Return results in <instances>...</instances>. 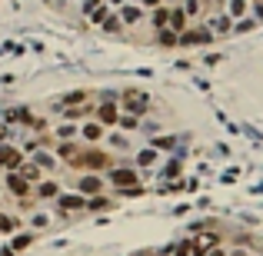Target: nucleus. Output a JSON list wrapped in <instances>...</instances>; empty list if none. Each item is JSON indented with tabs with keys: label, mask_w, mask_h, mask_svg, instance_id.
Here are the masks:
<instances>
[{
	"label": "nucleus",
	"mask_w": 263,
	"mask_h": 256,
	"mask_svg": "<svg viewBox=\"0 0 263 256\" xmlns=\"http://www.w3.org/2000/svg\"><path fill=\"white\" fill-rule=\"evenodd\" d=\"M117 127H120V130H137V117H130V113H120Z\"/></svg>",
	"instance_id": "nucleus-17"
},
{
	"label": "nucleus",
	"mask_w": 263,
	"mask_h": 256,
	"mask_svg": "<svg viewBox=\"0 0 263 256\" xmlns=\"http://www.w3.org/2000/svg\"><path fill=\"white\" fill-rule=\"evenodd\" d=\"M117 120H120V110L113 100H104V104L97 107V123L100 127H117Z\"/></svg>",
	"instance_id": "nucleus-7"
},
{
	"label": "nucleus",
	"mask_w": 263,
	"mask_h": 256,
	"mask_svg": "<svg viewBox=\"0 0 263 256\" xmlns=\"http://www.w3.org/2000/svg\"><path fill=\"white\" fill-rule=\"evenodd\" d=\"M170 20H173V27H170V30L184 33V27H187V14H184V7H173V10H170Z\"/></svg>",
	"instance_id": "nucleus-12"
},
{
	"label": "nucleus",
	"mask_w": 263,
	"mask_h": 256,
	"mask_svg": "<svg viewBox=\"0 0 263 256\" xmlns=\"http://www.w3.org/2000/svg\"><path fill=\"white\" fill-rule=\"evenodd\" d=\"M167 17H170V10L167 7H160V10H153V17H150V24L157 27V30H163V24H167Z\"/></svg>",
	"instance_id": "nucleus-15"
},
{
	"label": "nucleus",
	"mask_w": 263,
	"mask_h": 256,
	"mask_svg": "<svg viewBox=\"0 0 263 256\" xmlns=\"http://www.w3.org/2000/svg\"><path fill=\"white\" fill-rule=\"evenodd\" d=\"M17 173L24 176V180H27V183H30V186H37L40 180L47 176V173H43V170H40V167H37V163H33V160H24V163H20V170H17Z\"/></svg>",
	"instance_id": "nucleus-9"
},
{
	"label": "nucleus",
	"mask_w": 263,
	"mask_h": 256,
	"mask_svg": "<svg viewBox=\"0 0 263 256\" xmlns=\"http://www.w3.org/2000/svg\"><path fill=\"white\" fill-rule=\"evenodd\" d=\"M110 207H113L110 196H90L87 200V210H110Z\"/></svg>",
	"instance_id": "nucleus-13"
},
{
	"label": "nucleus",
	"mask_w": 263,
	"mask_h": 256,
	"mask_svg": "<svg viewBox=\"0 0 263 256\" xmlns=\"http://www.w3.org/2000/svg\"><path fill=\"white\" fill-rule=\"evenodd\" d=\"M160 157H157V150H144V153H137V167H153Z\"/></svg>",
	"instance_id": "nucleus-14"
},
{
	"label": "nucleus",
	"mask_w": 263,
	"mask_h": 256,
	"mask_svg": "<svg viewBox=\"0 0 263 256\" xmlns=\"http://www.w3.org/2000/svg\"><path fill=\"white\" fill-rule=\"evenodd\" d=\"M30 223H33V230H43V226L50 223V216H47V213H37V216L30 220Z\"/></svg>",
	"instance_id": "nucleus-18"
},
{
	"label": "nucleus",
	"mask_w": 263,
	"mask_h": 256,
	"mask_svg": "<svg viewBox=\"0 0 263 256\" xmlns=\"http://www.w3.org/2000/svg\"><path fill=\"white\" fill-rule=\"evenodd\" d=\"M227 256H250V249H243V246L237 249V246H233V249H230V253H227Z\"/></svg>",
	"instance_id": "nucleus-21"
},
{
	"label": "nucleus",
	"mask_w": 263,
	"mask_h": 256,
	"mask_svg": "<svg viewBox=\"0 0 263 256\" xmlns=\"http://www.w3.org/2000/svg\"><path fill=\"white\" fill-rule=\"evenodd\" d=\"M33 163H37L40 170H54L57 167V157H54V153H47V150H33Z\"/></svg>",
	"instance_id": "nucleus-11"
},
{
	"label": "nucleus",
	"mask_w": 263,
	"mask_h": 256,
	"mask_svg": "<svg viewBox=\"0 0 263 256\" xmlns=\"http://www.w3.org/2000/svg\"><path fill=\"white\" fill-rule=\"evenodd\" d=\"M20 163H24V150H17V146H10V143L0 146V167L7 170V173L20 170Z\"/></svg>",
	"instance_id": "nucleus-5"
},
{
	"label": "nucleus",
	"mask_w": 263,
	"mask_h": 256,
	"mask_svg": "<svg viewBox=\"0 0 263 256\" xmlns=\"http://www.w3.org/2000/svg\"><path fill=\"white\" fill-rule=\"evenodd\" d=\"M60 196V183H57L54 176H43L37 186H33V193H30V200L33 203H43V200H57Z\"/></svg>",
	"instance_id": "nucleus-3"
},
{
	"label": "nucleus",
	"mask_w": 263,
	"mask_h": 256,
	"mask_svg": "<svg viewBox=\"0 0 263 256\" xmlns=\"http://www.w3.org/2000/svg\"><path fill=\"white\" fill-rule=\"evenodd\" d=\"M104 136H107V127H100V123H97V120H90V123H83V127H80V140H83V143H87V146L100 143Z\"/></svg>",
	"instance_id": "nucleus-8"
},
{
	"label": "nucleus",
	"mask_w": 263,
	"mask_h": 256,
	"mask_svg": "<svg viewBox=\"0 0 263 256\" xmlns=\"http://www.w3.org/2000/svg\"><path fill=\"white\" fill-rule=\"evenodd\" d=\"M4 183H7L10 196H17V200H20V203H27V200H30L33 186L27 183V180H24V176H20V173H17V170H14V173H7V176H4Z\"/></svg>",
	"instance_id": "nucleus-2"
},
{
	"label": "nucleus",
	"mask_w": 263,
	"mask_h": 256,
	"mask_svg": "<svg viewBox=\"0 0 263 256\" xmlns=\"http://www.w3.org/2000/svg\"><path fill=\"white\" fill-rule=\"evenodd\" d=\"M203 256H227V249H224V246H213V249H207Z\"/></svg>",
	"instance_id": "nucleus-20"
},
{
	"label": "nucleus",
	"mask_w": 263,
	"mask_h": 256,
	"mask_svg": "<svg viewBox=\"0 0 263 256\" xmlns=\"http://www.w3.org/2000/svg\"><path fill=\"white\" fill-rule=\"evenodd\" d=\"M57 210L60 213H80V210H87V200L80 193H60L57 196Z\"/></svg>",
	"instance_id": "nucleus-6"
},
{
	"label": "nucleus",
	"mask_w": 263,
	"mask_h": 256,
	"mask_svg": "<svg viewBox=\"0 0 263 256\" xmlns=\"http://www.w3.org/2000/svg\"><path fill=\"white\" fill-rule=\"evenodd\" d=\"M250 10V0H230V4H227V17H230L233 24H237V17H243Z\"/></svg>",
	"instance_id": "nucleus-10"
},
{
	"label": "nucleus",
	"mask_w": 263,
	"mask_h": 256,
	"mask_svg": "<svg viewBox=\"0 0 263 256\" xmlns=\"http://www.w3.org/2000/svg\"><path fill=\"white\" fill-rule=\"evenodd\" d=\"M123 110H127L130 117H140V113L150 110V96H147L144 90H127V93H123Z\"/></svg>",
	"instance_id": "nucleus-1"
},
{
	"label": "nucleus",
	"mask_w": 263,
	"mask_h": 256,
	"mask_svg": "<svg viewBox=\"0 0 263 256\" xmlns=\"http://www.w3.org/2000/svg\"><path fill=\"white\" fill-rule=\"evenodd\" d=\"M77 193L80 196H100V193H104V176L100 173H83L77 180Z\"/></svg>",
	"instance_id": "nucleus-4"
},
{
	"label": "nucleus",
	"mask_w": 263,
	"mask_h": 256,
	"mask_svg": "<svg viewBox=\"0 0 263 256\" xmlns=\"http://www.w3.org/2000/svg\"><path fill=\"white\" fill-rule=\"evenodd\" d=\"M157 43H163V47H173L177 43V37H173V30H167V27H163V30L157 33Z\"/></svg>",
	"instance_id": "nucleus-16"
},
{
	"label": "nucleus",
	"mask_w": 263,
	"mask_h": 256,
	"mask_svg": "<svg viewBox=\"0 0 263 256\" xmlns=\"http://www.w3.org/2000/svg\"><path fill=\"white\" fill-rule=\"evenodd\" d=\"M160 0H140V7H157Z\"/></svg>",
	"instance_id": "nucleus-22"
},
{
	"label": "nucleus",
	"mask_w": 263,
	"mask_h": 256,
	"mask_svg": "<svg viewBox=\"0 0 263 256\" xmlns=\"http://www.w3.org/2000/svg\"><path fill=\"white\" fill-rule=\"evenodd\" d=\"M27 243H30V236H17V240H14V249H24Z\"/></svg>",
	"instance_id": "nucleus-19"
}]
</instances>
